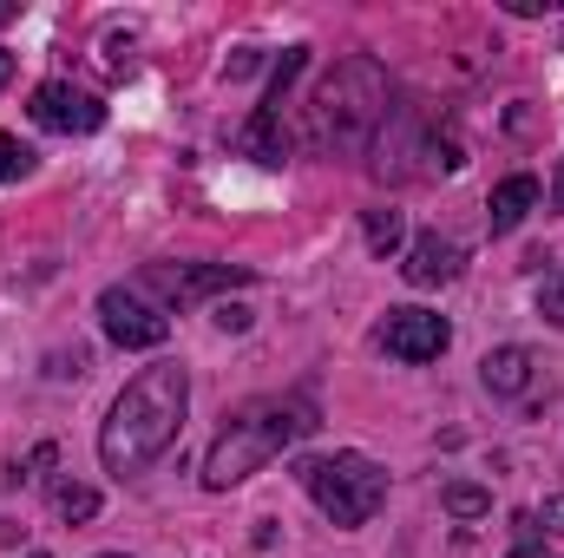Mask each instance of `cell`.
Here are the masks:
<instances>
[{"mask_svg": "<svg viewBox=\"0 0 564 558\" xmlns=\"http://www.w3.org/2000/svg\"><path fill=\"white\" fill-rule=\"evenodd\" d=\"M7 20H20V0H0V26H7Z\"/></svg>", "mask_w": 564, "mask_h": 558, "instance_id": "ac0fdd59", "label": "cell"}, {"mask_svg": "<svg viewBox=\"0 0 564 558\" xmlns=\"http://www.w3.org/2000/svg\"><path fill=\"white\" fill-rule=\"evenodd\" d=\"M99 558H126V552H99Z\"/></svg>", "mask_w": 564, "mask_h": 558, "instance_id": "44dd1931", "label": "cell"}, {"mask_svg": "<svg viewBox=\"0 0 564 558\" xmlns=\"http://www.w3.org/2000/svg\"><path fill=\"white\" fill-rule=\"evenodd\" d=\"M53 506H59V519H93V513H99V493H93V486H73V480H66V486L53 493Z\"/></svg>", "mask_w": 564, "mask_h": 558, "instance_id": "5bb4252c", "label": "cell"}, {"mask_svg": "<svg viewBox=\"0 0 564 558\" xmlns=\"http://www.w3.org/2000/svg\"><path fill=\"white\" fill-rule=\"evenodd\" d=\"M26 558H46V552H26Z\"/></svg>", "mask_w": 564, "mask_h": 558, "instance_id": "7402d4cb", "label": "cell"}, {"mask_svg": "<svg viewBox=\"0 0 564 558\" xmlns=\"http://www.w3.org/2000/svg\"><path fill=\"white\" fill-rule=\"evenodd\" d=\"M322 427V408L308 395H263V401H243L237 415H224L210 453H204V486L210 493H230L243 486L250 473H263L276 453H289L295 440H308Z\"/></svg>", "mask_w": 564, "mask_h": 558, "instance_id": "7a4b0ae2", "label": "cell"}, {"mask_svg": "<svg viewBox=\"0 0 564 558\" xmlns=\"http://www.w3.org/2000/svg\"><path fill=\"white\" fill-rule=\"evenodd\" d=\"M408 282L414 289H440V282L459 277V244L453 237H440V230H426V237H414V250H408Z\"/></svg>", "mask_w": 564, "mask_h": 558, "instance_id": "30bf717a", "label": "cell"}, {"mask_svg": "<svg viewBox=\"0 0 564 558\" xmlns=\"http://www.w3.org/2000/svg\"><path fill=\"white\" fill-rule=\"evenodd\" d=\"M479 382L492 388V395H532V382H539V355L532 348H492L486 362H479Z\"/></svg>", "mask_w": 564, "mask_h": 558, "instance_id": "8fae6325", "label": "cell"}, {"mask_svg": "<svg viewBox=\"0 0 564 558\" xmlns=\"http://www.w3.org/2000/svg\"><path fill=\"white\" fill-rule=\"evenodd\" d=\"M250 270L243 264H144L139 289L151 296H164V302H204V296H217V289H243Z\"/></svg>", "mask_w": 564, "mask_h": 558, "instance_id": "5b68a950", "label": "cell"}, {"mask_svg": "<svg viewBox=\"0 0 564 558\" xmlns=\"http://www.w3.org/2000/svg\"><path fill=\"white\" fill-rule=\"evenodd\" d=\"M539 315L564 329V270H552V277L539 282Z\"/></svg>", "mask_w": 564, "mask_h": 558, "instance_id": "2e32d148", "label": "cell"}, {"mask_svg": "<svg viewBox=\"0 0 564 558\" xmlns=\"http://www.w3.org/2000/svg\"><path fill=\"white\" fill-rule=\"evenodd\" d=\"M184 408H191V382L177 362H151L126 382V395L112 401V415L99 427V460L112 480H139L151 460L171 453V440L184 433Z\"/></svg>", "mask_w": 564, "mask_h": 558, "instance_id": "6da1fadb", "label": "cell"}, {"mask_svg": "<svg viewBox=\"0 0 564 558\" xmlns=\"http://www.w3.org/2000/svg\"><path fill=\"white\" fill-rule=\"evenodd\" d=\"M401 237H408V224H401V211H368V250L375 257H388V250H401Z\"/></svg>", "mask_w": 564, "mask_h": 558, "instance_id": "7c38bea8", "label": "cell"}, {"mask_svg": "<svg viewBox=\"0 0 564 558\" xmlns=\"http://www.w3.org/2000/svg\"><path fill=\"white\" fill-rule=\"evenodd\" d=\"M295 480H302V493L335 519V526H368L375 513H381V500H388V473L368 460V453H315V460H302L295 466Z\"/></svg>", "mask_w": 564, "mask_h": 558, "instance_id": "277c9868", "label": "cell"}, {"mask_svg": "<svg viewBox=\"0 0 564 558\" xmlns=\"http://www.w3.org/2000/svg\"><path fill=\"white\" fill-rule=\"evenodd\" d=\"M99 322L119 348H164V335H171V315L151 309L139 289H119V282L99 296Z\"/></svg>", "mask_w": 564, "mask_h": 558, "instance_id": "8992f818", "label": "cell"}, {"mask_svg": "<svg viewBox=\"0 0 564 558\" xmlns=\"http://www.w3.org/2000/svg\"><path fill=\"white\" fill-rule=\"evenodd\" d=\"M446 342H453V329L433 309H388V322H381V348L394 362H440Z\"/></svg>", "mask_w": 564, "mask_h": 558, "instance_id": "52a82bcc", "label": "cell"}, {"mask_svg": "<svg viewBox=\"0 0 564 558\" xmlns=\"http://www.w3.org/2000/svg\"><path fill=\"white\" fill-rule=\"evenodd\" d=\"M33 171V144H20L13 132H0V184H13V178H26Z\"/></svg>", "mask_w": 564, "mask_h": 558, "instance_id": "9a60e30c", "label": "cell"}, {"mask_svg": "<svg viewBox=\"0 0 564 558\" xmlns=\"http://www.w3.org/2000/svg\"><path fill=\"white\" fill-rule=\"evenodd\" d=\"M539 178L532 171H512V178H499L492 184V197H486V224H492V237H506V230H519L532 211H539Z\"/></svg>", "mask_w": 564, "mask_h": 558, "instance_id": "9c48e42d", "label": "cell"}, {"mask_svg": "<svg viewBox=\"0 0 564 558\" xmlns=\"http://www.w3.org/2000/svg\"><path fill=\"white\" fill-rule=\"evenodd\" d=\"M381 119H388V73L355 53V60H341L322 79V93L308 106V144H322V151H361L381 132Z\"/></svg>", "mask_w": 564, "mask_h": 558, "instance_id": "3957f363", "label": "cell"}, {"mask_svg": "<svg viewBox=\"0 0 564 558\" xmlns=\"http://www.w3.org/2000/svg\"><path fill=\"white\" fill-rule=\"evenodd\" d=\"M7 79H13V53H0V86H7Z\"/></svg>", "mask_w": 564, "mask_h": 558, "instance_id": "ffe728a7", "label": "cell"}, {"mask_svg": "<svg viewBox=\"0 0 564 558\" xmlns=\"http://www.w3.org/2000/svg\"><path fill=\"white\" fill-rule=\"evenodd\" d=\"M512 558H558V552H545V546H519Z\"/></svg>", "mask_w": 564, "mask_h": 558, "instance_id": "d6986e66", "label": "cell"}, {"mask_svg": "<svg viewBox=\"0 0 564 558\" xmlns=\"http://www.w3.org/2000/svg\"><path fill=\"white\" fill-rule=\"evenodd\" d=\"M440 506H446L453 519H486V513H492V493H486V486H446Z\"/></svg>", "mask_w": 564, "mask_h": 558, "instance_id": "4fadbf2b", "label": "cell"}, {"mask_svg": "<svg viewBox=\"0 0 564 558\" xmlns=\"http://www.w3.org/2000/svg\"><path fill=\"white\" fill-rule=\"evenodd\" d=\"M532 526H545V533H564V493H552V500L532 513Z\"/></svg>", "mask_w": 564, "mask_h": 558, "instance_id": "e0dca14e", "label": "cell"}, {"mask_svg": "<svg viewBox=\"0 0 564 558\" xmlns=\"http://www.w3.org/2000/svg\"><path fill=\"white\" fill-rule=\"evenodd\" d=\"M33 126H46V132H99L106 126V106L93 99V93H79L73 79H46L40 93H33Z\"/></svg>", "mask_w": 564, "mask_h": 558, "instance_id": "ba28073f", "label": "cell"}]
</instances>
